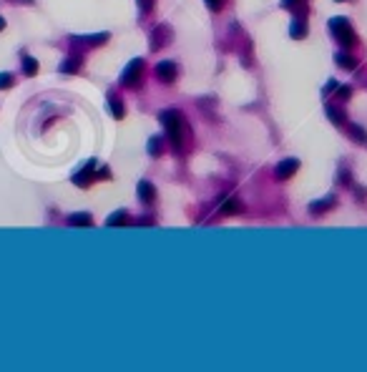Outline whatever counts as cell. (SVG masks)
I'll use <instances>...</instances> for the list:
<instances>
[{"label": "cell", "instance_id": "obj_1", "mask_svg": "<svg viewBox=\"0 0 367 372\" xmlns=\"http://www.w3.org/2000/svg\"><path fill=\"white\" fill-rule=\"evenodd\" d=\"M158 121L161 126H164V131L169 133V139L176 148H181L184 146V136H186V121H184V116L176 111V108H169V111H161L158 113Z\"/></svg>", "mask_w": 367, "mask_h": 372}, {"label": "cell", "instance_id": "obj_2", "mask_svg": "<svg viewBox=\"0 0 367 372\" xmlns=\"http://www.w3.org/2000/svg\"><path fill=\"white\" fill-rule=\"evenodd\" d=\"M330 31H332V35H334L337 40H340L342 48H352V46L357 43L355 31H352V25H350L347 18H332V20H330Z\"/></svg>", "mask_w": 367, "mask_h": 372}, {"label": "cell", "instance_id": "obj_3", "mask_svg": "<svg viewBox=\"0 0 367 372\" xmlns=\"http://www.w3.org/2000/svg\"><path fill=\"white\" fill-rule=\"evenodd\" d=\"M141 76H143V61H141V58H134V61L126 66L123 76H121V83L126 88H136L141 83Z\"/></svg>", "mask_w": 367, "mask_h": 372}, {"label": "cell", "instance_id": "obj_4", "mask_svg": "<svg viewBox=\"0 0 367 372\" xmlns=\"http://www.w3.org/2000/svg\"><path fill=\"white\" fill-rule=\"evenodd\" d=\"M169 40H171V31H169V25H156V28H154V33H151V48L158 51V48H164Z\"/></svg>", "mask_w": 367, "mask_h": 372}, {"label": "cell", "instance_id": "obj_5", "mask_svg": "<svg viewBox=\"0 0 367 372\" xmlns=\"http://www.w3.org/2000/svg\"><path fill=\"white\" fill-rule=\"evenodd\" d=\"M297 169H299V161L297 159H284L280 166L274 169V176L280 178V181H284V178H289L292 174H297Z\"/></svg>", "mask_w": 367, "mask_h": 372}, {"label": "cell", "instance_id": "obj_6", "mask_svg": "<svg viewBox=\"0 0 367 372\" xmlns=\"http://www.w3.org/2000/svg\"><path fill=\"white\" fill-rule=\"evenodd\" d=\"M93 176H96V161H88L86 166L73 176V184H78V186H88L93 181Z\"/></svg>", "mask_w": 367, "mask_h": 372}, {"label": "cell", "instance_id": "obj_7", "mask_svg": "<svg viewBox=\"0 0 367 372\" xmlns=\"http://www.w3.org/2000/svg\"><path fill=\"white\" fill-rule=\"evenodd\" d=\"M156 76H158V81H164V83H174V81H176V63L161 61V63L156 66Z\"/></svg>", "mask_w": 367, "mask_h": 372}, {"label": "cell", "instance_id": "obj_8", "mask_svg": "<svg viewBox=\"0 0 367 372\" xmlns=\"http://www.w3.org/2000/svg\"><path fill=\"white\" fill-rule=\"evenodd\" d=\"M154 196H156L154 184H151V181H141V184H139V199H141L143 204H151Z\"/></svg>", "mask_w": 367, "mask_h": 372}, {"label": "cell", "instance_id": "obj_9", "mask_svg": "<svg viewBox=\"0 0 367 372\" xmlns=\"http://www.w3.org/2000/svg\"><path fill=\"white\" fill-rule=\"evenodd\" d=\"M282 8L292 10L295 16H307V0H282Z\"/></svg>", "mask_w": 367, "mask_h": 372}, {"label": "cell", "instance_id": "obj_10", "mask_svg": "<svg viewBox=\"0 0 367 372\" xmlns=\"http://www.w3.org/2000/svg\"><path fill=\"white\" fill-rule=\"evenodd\" d=\"M289 35L292 38H304L307 35V23H304V16H297L295 18V23H292V28H289Z\"/></svg>", "mask_w": 367, "mask_h": 372}, {"label": "cell", "instance_id": "obj_11", "mask_svg": "<svg viewBox=\"0 0 367 372\" xmlns=\"http://www.w3.org/2000/svg\"><path fill=\"white\" fill-rule=\"evenodd\" d=\"M332 204H334V196L330 194V196L319 199V201H312V204H310V212H312V214H322V212H327Z\"/></svg>", "mask_w": 367, "mask_h": 372}, {"label": "cell", "instance_id": "obj_12", "mask_svg": "<svg viewBox=\"0 0 367 372\" xmlns=\"http://www.w3.org/2000/svg\"><path fill=\"white\" fill-rule=\"evenodd\" d=\"M68 224L70 227H91L93 219H91V214H70L68 216Z\"/></svg>", "mask_w": 367, "mask_h": 372}, {"label": "cell", "instance_id": "obj_13", "mask_svg": "<svg viewBox=\"0 0 367 372\" xmlns=\"http://www.w3.org/2000/svg\"><path fill=\"white\" fill-rule=\"evenodd\" d=\"M123 221H126V212L119 209V212H113V214L106 219V227H123Z\"/></svg>", "mask_w": 367, "mask_h": 372}, {"label": "cell", "instance_id": "obj_14", "mask_svg": "<svg viewBox=\"0 0 367 372\" xmlns=\"http://www.w3.org/2000/svg\"><path fill=\"white\" fill-rule=\"evenodd\" d=\"M23 73H25V76H35V73H38V61H35V58H31V55L23 58Z\"/></svg>", "mask_w": 367, "mask_h": 372}, {"label": "cell", "instance_id": "obj_15", "mask_svg": "<svg viewBox=\"0 0 367 372\" xmlns=\"http://www.w3.org/2000/svg\"><path fill=\"white\" fill-rule=\"evenodd\" d=\"M334 61L340 63L342 68H347V71H352V68L357 66V61H355L352 55H347V53H337V55H334Z\"/></svg>", "mask_w": 367, "mask_h": 372}, {"label": "cell", "instance_id": "obj_16", "mask_svg": "<svg viewBox=\"0 0 367 372\" xmlns=\"http://www.w3.org/2000/svg\"><path fill=\"white\" fill-rule=\"evenodd\" d=\"M242 212V204L237 201V199H229V201H224V206H222V214H239Z\"/></svg>", "mask_w": 367, "mask_h": 372}, {"label": "cell", "instance_id": "obj_17", "mask_svg": "<svg viewBox=\"0 0 367 372\" xmlns=\"http://www.w3.org/2000/svg\"><path fill=\"white\" fill-rule=\"evenodd\" d=\"M81 66V58H68V61H63L61 66V73H76Z\"/></svg>", "mask_w": 367, "mask_h": 372}, {"label": "cell", "instance_id": "obj_18", "mask_svg": "<svg viewBox=\"0 0 367 372\" xmlns=\"http://www.w3.org/2000/svg\"><path fill=\"white\" fill-rule=\"evenodd\" d=\"M327 116L332 118V121H334L337 126H342V124H345V113H342V111H337L334 106H327Z\"/></svg>", "mask_w": 367, "mask_h": 372}, {"label": "cell", "instance_id": "obj_19", "mask_svg": "<svg viewBox=\"0 0 367 372\" xmlns=\"http://www.w3.org/2000/svg\"><path fill=\"white\" fill-rule=\"evenodd\" d=\"M108 106H111V113H113L116 118H123V103H121L119 98H111Z\"/></svg>", "mask_w": 367, "mask_h": 372}, {"label": "cell", "instance_id": "obj_20", "mask_svg": "<svg viewBox=\"0 0 367 372\" xmlns=\"http://www.w3.org/2000/svg\"><path fill=\"white\" fill-rule=\"evenodd\" d=\"M350 133H352V136H355L357 141H362V143L367 141V133H365V131H362L360 126H350Z\"/></svg>", "mask_w": 367, "mask_h": 372}, {"label": "cell", "instance_id": "obj_21", "mask_svg": "<svg viewBox=\"0 0 367 372\" xmlns=\"http://www.w3.org/2000/svg\"><path fill=\"white\" fill-rule=\"evenodd\" d=\"M13 86V76L10 73H0V88H10Z\"/></svg>", "mask_w": 367, "mask_h": 372}, {"label": "cell", "instance_id": "obj_22", "mask_svg": "<svg viewBox=\"0 0 367 372\" xmlns=\"http://www.w3.org/2000/svg\"><path fill=\"white\" fill-rule=\"evenodd\" d=\"M158 143H161L158 139H151V141H149V151H151V156H158V151H161Z\"/></svg>", "mask_w": 367, "mask_h": 372}, {"label": "cell", "instance_id": "obj_23", "mask_svg": "<svg viewBox=\"0 0 367 372\" xmlns=\"http://www.w3.org/2000/svg\"><path fill=\"white\" fill-rule=\"evenodd\" d=\"M139 8H141L143 13H149V10L154 8V0H139Z\"/></svg>", "mask_w": 367, "mask_h": 372}, {"label": "cell", "instance_id": "obj_24", "mask_svg": "<svg viewBox=\"0 0 367 372\" xmlns=\"http://www.w3.org/2000/svg\"><path fill=\"white\" fill-rule=\"evenodd\" d=\"M207 5H209L211 10H222V5H224V0H207Z\"/></svg>", "mask_w": 367, "mask_h": 372}, {"label": "cell", "instance_id": "obj_25", "mask_svg": "<svg viewBox=\"0 0 367 372\" xmlns=\"http://www.w3.org/2000/svg\"><path fill=\"white\" fill-rule=\"evenodd\" d=\"M325 91H327V93L337 91V81H330V83H327V88H325Z\"/></svg>", "mask_w": 367, "mask_h": 372}, {"label": "cell", "instance_id": "obj_26", "mask_svg": "<svg viewBox=\"0 0 367 372\" xmlns=\"http://www.w3.org/2000/svg\"><path fill=\"white\" fill-rule=\"evenodd\" d=\"M3 28H5V20H3V18H0V31H3Z\"/></svg>", "mask_w": 367, "mask_h": 372}]
</instances>
